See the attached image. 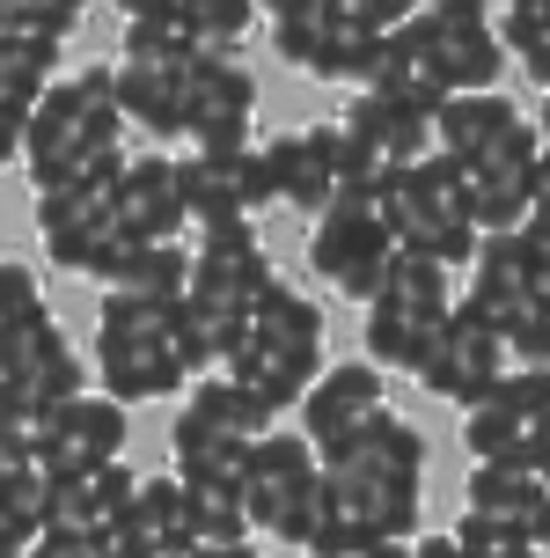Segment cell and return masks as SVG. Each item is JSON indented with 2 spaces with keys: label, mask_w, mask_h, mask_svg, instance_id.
I'll use <instances>...</instances> for the list:
<instances>
[{
  "label": "cell",
  "mask_w": 550,
  "mask_h": 558,
  "mask_svg": "<svg viewBox=\"0 0 550 558\" xmlns=\"http://www.w3.org/2000/svg\"><path fill=\"white\" fill-rule=\"evenodd\" d=\"M133 493H139V477L125 471V456H118V463H96V471H88V530H110V522L133 507Z\"/></svg>",
  "instance_id": "obj_37"
},
{
  "label": "cell",
  "mask_w": 550,
  "mask_h": 558,
  "mask_svg": "<svg viewBox=\"0 0 550 558\" xmlns=\"http://www.w3.org/2000/svg\"><path fill=\"white\" fill-rule=\"evenodd\" d=\"M176 15H184V29L192 37H206V45H243V29L257 23V0H176Z\"/></svg>",
  "instance_id": "obj_31"
},
{
  "label": "cell",
  "mask_w": 550,
  "mask_h": 558,
  "mask_svg": "<svg viewBox=\"0 0 550 558\" xmlns=\"http://www.w3.org/2000/svg\"><path fill=\"white\" fill-rule=\"evenodd\" d=\"M192 45L198 37L184 29V15H169V23H125V66H176Z\"/></svg>",
  "instance_id": "obj_34"
},
{
  "label": "cell",
  "mask_w": 550,
  "mask_h": 558,
  "mask_svg": "<svg viewBox=\"0 0 550 558\" xmlns=\"http://www.w3.org/2000/svg\"><path fill=\"white\" fill-rule=\"evenodd\" d=\"M528 294H550V243L528 235Z\"/></svg>",
  "instance_id": "obj_48"
},
{
  "label": "cell",
  "mask_w": 550,
  "mask_h": 558,
  "mask_svg": "<svg viewBox=\"0 0 550 558\" xmlns=\"http://www.w3.org/2000/svg\"><path fill=\"white\" fill-rule=\"evenodd\" d=\"M37 235H45L59 272H88V279H103L118 265V251L133 243L110 214V198H88V192H45L37 198Z\"/></svg>",
  "instance_id": "obj_10"
},
{
  "label": "cell",
  "mask_w": 550,
  "mask_h": 558,
  "mask_svg": "<svg viewBox=\"0 0 550 558\" xmlns=\"http://www.w3.org/2000/svg\"><path fill=\"white\" fill-rule=\"evenodd\" d=\"M506 361L514 367H550V294H528L506 316Z\"/></svg>",
  "instance_id": "obj_35"
},
{
  "label": "cell",
  "mask_w": 550,
  "mask_h": 558,
  "mask_svg": "<svg viewBox=\"0 0 550 558\" xmlns=\"http://www.w3.org/2000/svg\"><path fill=\"white\" fill-rule=\"evenodd\" d=\"M448 536H455L463 558H536V544H528L514 522H492V514H477V507H463V522Z\"/></svg>",
  "instance_id": "obj_32"
},
{
  "label": "cell",
  "mask_w": 550,
  "mask_h": 558,
  "mask_svg": "<svg viewBox=\"0 0 550 558\" xmlns=\"http://www.w3.org/2000/svg\"><path fill=\"white\" fill-rule=\"evenodd\" d=\"M37 308H45V279H37V265L0 257V324H23V316H37Z\"/></svg>",
  "instance_id": "obj_38"
},
{
  "label": "cell",
  "mask_w": 550,
  "mask_h": 558,
  "mask_svg": "<svg viewBox=\"0 0 550 558\" xmlns=\"http://www.w3.org/2000/svg\"><path fill=\"white\" fill-rule=\"evenodd\" d=\"M169 74H176V96H184V147H192V155H235V147H249L257 82H249V66L228 52V45H206V37H198ZM184 147H176V155H184Z\"/></svg>",
  "instance_id": "obj_5"
},
{
  "label": "cell",
  "mask_w": 550,
  "mask_h": 558,
  "mask_svg": "<svg viewBox=\"0 0 550 558\" xmlns=\"http://www.w3.org/2000/svg\"><path fill=\"white\" fill-rule=\"evenodd\" d=\"M133 514L147 522V536L162 544V558L192 551V493H184V477H176V471H169V477H139Z\"/></svg>",
  "instance_id": "obj_26"
},
{
  "label": "cell",
  "mask_w": 550,
  "mask_h": 558,
  "mask_svg": "<svg viewBox=\"0 0 550 558\" xmlns=\"http://www.w3.org/2000/svg\"><path fill=\"white\" fill-rule=\"evenodd\" d=\"M389 404V383H382V367L375 361H338V367H323L316 383L302 390V434H308V448H330L338 434H353L367 412H382Z\"/></svg>",
  "instance_id": "obj_12"
},
{
  "label": "cell",
  "mask_w": 550,
  "mask_h": 558,
  "mask_svg": "<svg viewBox=\"0 0 550 558\" xmlns=\"http://www.w3.org/2000/svg\"><path fill=\"white\" fill-rule=\"evenodd\" d=\"M330 140H338V118H330V125H302V133H279V140H257V147H265V162H272L279 206H294V214H323L330 198H338Z\"/></svg>",
  "instance_id": "obj_14"
},
{
  "label": "cell",
  "mask_w": 550,
  "mask_h": 558,
  "mask_svg": "<svg viewBox=\"0 0 550 558\" xmlns=\"http://www.w3.org/2000/svg\"><path fill=\"white\" fill-rule=\"evenodd\" d=\"M118 294H147V302H184L192 287V243H125L118 265L103 272Z\"/></svg>",
  "instance_id": "obj_22"
},
{
  "label": "cell",
  "mask_w": 550,
  "mask_h": 558,
  "mask_svg": "<svg viewBox=\"0 0 550 558\" xmlns=\"http://www.w3.org/2000/svg\"><path fill=\"white\" fill-rule=\"evenodd\" d=\"M29 544H37V530H23L15 514H0V558H29Z\"/></svg>",
  "instance_id": "obj_45"
},
{
  "label": "cell",
  "mask_w": 550,
  "mask_h": 558,
  "mask_svg": "<svg viewBox=\"0 0 550 558\" xmlns=\"http://www.w3.org/2000/svg\"><path fill=\"white\" fill-rule=\"evenodd\" d=\"M426 0H345V15L353 23H367V29H396V23H412Z\"/></svg>",
  "instance_id": "obj_41"
},
{
  "label": "cell",
  "mask_w": 550,
  "mask_h": 558,
  "mask_svg": "<svg viewBox=\"0 0 550 558\" xmlns=\"http://www.w3.org/2000/svg\"><path fill=\"white\" fill-rule=\"evenodd\" d=\"M316 0H257V15H272V23H286V15H308Z\"/></svg>",
  "instance_id": "obj_51"
},
{
  "label": "cell",
  "mask_w": 550,
  "mask_h": 558,
  "mask_svg": "<svg viewBox=\"0 0 550 558\" xmlns=\"http://www.w3.org/2000/svg\"><path fill=\"white\" fill-rule=\"evenodd\" d=\"M118 133H125V118H118V66H82V74L52 82L37 96L29 133H23V169H29V184H37V198L74 192L88 147H103Z\"/></svg>",
  "instance_id": "obj_1"
},
{
  "label": "cell",
  "mask_w": 550,
  "mask_h": 558,
  "mask_svg": "<svg viewBox=\"0 0 550 558\" xmlns=\"http://www.w3.org/2000/svg\"><path fill=\"white\" fill-rule=\"evenodd\" d=\"M176 558H257L249 544H192V551H176Z\"/></svg>",
  "instance_id": "obj_50"
},
{
  "label": "cell",
  "mask_w": 550,
  "mask_h": 558,
  "mask_svg": "<svg viewBox=\"0 0 550 558\" xmlns=\"http://www.w3.org/2000/svg\"><path fill=\"white\" fill-rule=\"evenodd\" d=\"M359 558H412V544H367Z\"/></svg>",
  "instance_id": "obj_54"
},
{
  "label": "cell",
  "mask_w": 550,
  "mask_h": 558,
  "mask_svg": "<svg viewBox=\"0 0 550 558\" xmlns=\"http://www.w3.org/2000/svg\"><path fill=\"white\" fill-rule=\"evenodd\" d=\"M455 302H463L469 316L499 324V338H506V316L528 302V235L522 228H514V235H477V251H469V287L455 294Z\"/></svg>",
  "instance_id": "obj_16"
},
{
  "label": "cell",
  "mask_w": 550,
  "mask_h": 558,
  "mask_svg": "<svg viewBox=\"0 0 550 558\" xmlns=\"http://www.w3.org/2000/svg\"><path fill=\"white\" fill-rule=\"evenodd\" d=\"M536 206H550V147H536Z\"/></svg>",
  "instance_id": "obj_52"
},
{
  "label": "cell",
  "mask_w": 550,
  "mask_h": 558,
  "mask_svg": "<svg viewBox=\"0 0 550 558\" xmlns=\"http://www.w3.org/2000/svg\"><path fill=\"white\" fill-rule=\"evenodd\" d=\"M176 302H147V294H118L103 287L96 308V383L118 404H147V397H176L192 390V367L169 338Z\"/></svg>",
  "instance_id": "obj_2"
},
{
  "label": "cell",
  "mask_w": 550,
  "mask_h": 558,
  "mask_svg": "<svg viewBox=\"0 0 550 558\" xmlns=\"http://www.w3.org/2000/svg\"><path fill=\"white\" fill-rule=\"evenodd\" d=\"M522 536L536 544V551H550V485H543V500L528 507V522H522Z\"/></svg>",
  "instance_id": "obj_47"
},
{
  "label": "cell",
  "mask_w": 550,
  "mask_h": 558,
  "mask_svg": "<svg viewBox=\"0 0 550 558\" xmlns=\"http://www.w3.org/2000/svg\"><path fill=\"white\" fill-rule=\"evenodd\" d=\"M110 214H118V228L133 243H184L192 214H184V192H176V155H133Z\"/></svg>",
  "instance_id": "obj_11"
},
{
  "label": "cell",
  "mask_w": 550,
  "mask_h": 558,
  "mask_svg": "<svg viewBox=\"0 0 550 558\" xmlns=\"http://www.w3.org/2000/svg\"><path fill=\"white\" fill-rule=\"evenodd\" d=\"M243 514L249 530L279 536V544H294L302 551L308 530H316V514H323V463H316V448L308 434L294 426H272V434H257L243 456Z\"/></svg>",
  "instance_id": "obj_4"
},
{
  "label": "cell",
  "mask_w": 550,
  "mask_h": 558,
  "mask_svg": "<svg viewBox=\"0 0 550 558\" xmlns=\"http://www.w3.org/2000/svg\"><path fill=\"white\" fill-rule=\"evenodd\" d=\"M66 353H74V345H66L52 308H37V316H23V324H0V375H15V383L45 375V367L66 361Z\"/></svg>",
  "instance_id": "obj_27"
},
{
  "label": "cell",
  "mask_w": 550,
  "mask_h": 558,
  "mask_svg": "<svg viewBox=\"0 0 550 558\" xmlns=\"http://www.w3.org/2000/svg\"><path fill=\"white\" fill-rule=\"evenodd\" d=\"M125 456V404L103 390L66 397L59 412L37 418V441H29V463L45 477H88L96 463H118Z\"/></svg>",
  "instance_id": "obj_8"
},
{
  "label": "cell",
  "mask_w": 550,
  "mask_h": 558,
  "mask_svg": "<svg viewBox=\"0 0 550 558\" xmlns=\"http://www.w3.org/2000/svg\"><path fill=\"white\" fill-rule=\"evenodd\" d=\"M418 15H433L440 29H485L492 23V0H426Z\"/></svg>",
  "instance_id": "obj_40"
},
{
  "label": "cell",
  "mask_w": 550,
  "mask_h": 558,
  "mask_svg": "<svg viewBox=\"0 0 550 558\" xmlns=\"http://www.w3.org/2000/svg\"><path fill=\"white\" fill-rule=\"evenodd\" d=\"M506 338H499V324H485V316H469L463 302L448 308V324H440L433 353L418 361V383L433 397H448V404H477V397H492V383L506 375Z\"/></svg>",
  "instance_id": "obj_9"
},
{
  "label": "cell",
  "mask_w": 550,
  "mask_h": 558,
  "mask_svg": "<svg viewBox=\"0 0 550 558\" xmlns=\"http://www.w3.org/2000/svg\"><path fill=\"white\" fill-rule=\"evenodd\" d=\"M492 397H499L514 418H528L536 434L550 426V367H506V375L492 383Z\"/></svg>",
  "instance_id": "obj_36"
},
{
  "label": "cell",
  "mask_w": 550,
  "mask_h": 558,
  "mask_svg": "<svg viewBox=\"0 0 550 558\" xmlns=\"http://www.w3.org/2000/svg\"><path fill=\"white\" fill-rule=\"evenodd\" d=\"M353 140H367L382 162H418V155H433V111L412 104V96H389V88H353V111L338 118Z\"/></svg>",
  "instance_id": "obj_15"
},
{
  "label": "cell",
  "mask_w": 550,
  "mask_h": 558,
  "mask_svg": "<svg viewBox=\"0 0 550 558\" xmlns=\"http://www.w3.org/2000/svg\"><path fill=\"white\" fill-rule=\"evenodd\" d=\"M418 37H426V74H433L440 96H469V88H499L506 74V45L499 29H440L433 15H418Z\"/></svg>",
  "instance_id": "obj_17"
},
{
  "label": "cell",
  "mask_w": 550,
  "mask_h": 558,
  "mask_svg": "<svg viewBox=\"0 0 550 558\" xmlns=\"http://www.w3.org/2000/svg\"><path fill=\"white\" fill-rule=\"evenodd\" d=\"M338 8H345V0H338Z\"/></svg>",
  "instance_id": "obj_56"
},
{
  "label": "cell",
  "mask_w": 550,
  "mask_h": 558,
  "mask_svg": "<svg viewBox=\"0 0 550 558\" xmlns=\"http://www.w3.org/2000/svg\"><path fill=\"white\" fill-rule=\"evenodd\" d=\"M176 192H184V214L192 228H213V221H257L265 206H279L272 192V162L265 147L249 140L235 155H176Z\"/></svg>",
  "instance_id": "obj_7"
},
{
  "label": "cell",
  "mask_w": 550,
  "mask_h": 558,
  "mask_svg": "<svg viewBox=\"0 0 550 558\" xmlns=\"http://www.w3.org/2000/svg\"><path fill=\"white\" fill-rule=\"evenodd\" d=\"M184 404H192L198 418H213L220 434H235V441H257V434H272V426H279V418L257 404V390L228 383V375H198L192 390H184Z\"/></svg>",
  "instance_id": "obj_24"
},
{
  "label": "cell",
  "mask_w": 550,
  "mask_h": 558,
  "mask_svg": "<svg viewBox=\"0 0 550 558\" xmlns=\"http://www.w3.org/2000/svg\"><path fill=\"white\" fill-rule=\"evenodd\" d=\"M59 82V37L45 29H0V96L37 111V96Z\"/></svg>",
  "instance_id": "obj_23"
},
{
  "label": "cell",
  "mask_w": 550,
  "mask_h": 558,
  "mask_svg": "<svg viewBox=\"0 0 550 558\" xmlns=\"http://www.w3.org/2000/svg\"><path fill=\"white\" fill-rule=\"evenodd\" d=\"M23 133H29V104L0 96V169H8V162H23Z\"/></svg>",
  "instance_id": "obj_43"
},
{
  "label": "cell",
  "mask_w": 550,
  "mask_h": 558,
  "mask_svg": "<svg viewBox=\"0 0 550 558\" xmlns=\"http://www.w3.org/2000/svg\"><path fill=\"white\" fill-rule=\"evenodd\" d=\"M338 15H345V8H338V0H316V8H308V15H286V23H272V52L286 59V66H316V52H323V29L338 23Z\"/></svg>",
  "instance_id": "obj_33"
},
{
  "label": "cell",
  "mask_w": 550,
  "mask_h": 558,
  "mask_svg": "<svg viewBox=\"0 0 550 558\" xmlns=\"http://www.w3.org/2000/svg\"><path fill=\"white\" fill-rule=\"evenodd\" d=\"M118 15H125V23H169L176 0H118Z\"/></svg>",
  "instance_id": "obj_46"
},
{
  "label": "cell",
  "mask_w": 550,
  "mask_h": 558,
  "mask_svg": "<svg viewBox=\"0 0 550 558\" xmlns=\"http://www.w3.org/2000/svg\"><path fill=\"white\" fill-rule=\"evenodd\" d=\"M448 308H455L448 265L396 251L389 257L382 294L367 302V361L382 367V375H418V361L433 353L440 324H448Z\"/></svg>",
  "instance_id": "obj_3"
},
{
  "label": "cell",
  "mask_w": 550,
  "mask_h": 558,
  "mask_svg": "<svg viewBox=\"0 0 550 558\" xmlns=\"http://www.w3.org/2000/svg\"><path fill=\"white\" fill-rule=\"evenodd\" d=\"M499 29V45H506V59H522L528 82L550 88V0H506V23Z\"/></svg>",
  "instance_id": "obj_29"
},
{
  "label": "cell",
  "mask_w": 550,
  "mask_h": 558,
  "mask_svg": "<svg viewBox=\"0 0 550 558\" xmlns=\"http://www.w3.org/2000/svg\"><path fill=\"white\" fill-rule=\"evenodd\" d=\"M29 441H37V426H23V418L0 412V471H23V463H29Z\"/></svg>",
  "instance_id": "obj_44"
},
{
  "label": "cell",
  "mask_w": 550,
  "mask_h": 558,
  "mask_svg": "<svg viewBox=\"0 0 550 558\" xmlns=\"http://www.w3.org/2000/svg\"><path fill=\"white\" fill-rule=\"evenodd\" d=\"M412 558H463L455 536H412Z\"/></svg>",
  "instance_id": "obj_49"
},
{
  "label": "cell",
  "mask_w": 550,
  "mask_h": 558,
  "mask_svg": "<svg viewBox=\"0 0 550 558\" xmlns=\"http://www.w3.org/2000/svg\"><path fill=\"white\" fill-rule=\"evenodd\" d=\"M536 500H543V471H514V463H469V507H477V514H492V522H514V530H522Z\"/></svg>",
  "instance_id": "obj_25"
},
{
  "label": "cell",
  "mask_w": 550,
  "mask_h": 558,
  "mask_svg": "<svg viewBox=\"0 0 550 558\" xmlns=\"http://www.w3.org/2000/svg\"><path fill=\"white\" fill-rule=\"evenodd\" d=\"M375 37L382 29H367V23H353V15H338V23L323 29V52H316V82H330V88H367V74H375Z\"/></svg>",
  "instance_id": "obj_28"
},
{
  "label": "cell",
  "mask_w": 550,
  "mask_h": 558,
  "mask_svg": "<svg viewBox=\"0 0 550 558\" xmlns=\"http://www.w3.org/2000/svg\"><path fill=\"white\" fill-rule=\"evenodd\" d=\"M249 331H257L265 353H279V361L294 367L302 383L323 375V308L308 302V294H294L279 272L257 287V302H249Z\"/></svg>",
  "instance_id": "obj_13"
},
{
  "label": "cell",
  "mask_w": 550,
  "mask_h": 558,
  "mask_svg": "<svg viewBox=\"0 0 550 558\" xmlns=\"http://www.w3.org/2000/svg\"><path fill=\"white\" fill-rule=\"evenodd\" d=\"M463 448H469V463H514V471L543 463V434L528 418H514L499 397H477L463 412Z\"/></svg>",
  "instance_id": "obj_21"
},
{
  "label": "cell",
  "mask_w": 550,
  "mask_h": 558,
  "mask_svg": "<svg viewBox=\"0 0 550 558\" xmlns=\"http://www.w3.org/2000/svg\"><path fill=\"white\" fill-rule=\"evenodd\" d=\"M389 257H396V243H389V228L375 206H359V198H330L323 214H316V235H308V265L345 294V302H375L389 279Z\"/></svg>",
  "instance_id": "obj_6"
},
{
  "label": "cell",
  "mask_w": 550,
  "mask_h": 558,
  "mask_svg": "<svg viewBox=\"0 0 550 558\" xmlns=\"http://www.w3.org/2000/svg\"><path fill=\"white\" fill-rule=\"evenodd\" d=\"M528 125H536V140L550 147V88H543V104H536V118H528Z\"/></svg>",
  "instance_id": "obj_53"
},
{
  "label": "cell",
  "mask_w": 550,
  "mask_h": 558,
  "mask_svg": "<svg viewBox=\"0 0 550 558\" xmlns=\"http://www.w3.org/2000/svg\"><path fill=\"white\" fill-rule=\"evenodd\" d=\"M192 493V544H249V514H243V485H184Z\"/></svg>",
  "instance_id": "obj_30"
},
{
  "label": "cell",
  "mask_w": 550,
  "mask_h": 558,
  "mask_svg": "<svg viewBox=\"0 0 550 558\" xmlns=\"http://www.w3.org/2000/svg\"><path fill=\"white\" fill-rule=\"evenodd\" d=\"M316 463H359V471H382V477H426V441L404 412H367L353 434H338L330 448H316Z\"/></svg>",
  "instance_id": "obj_18"
},
{
  "label": "cell",
  "mask_w": 550,
  "mask_h": 558,
  "mask_svg": "<svg viewBox=\"0 0 550 558\" xmlns=\"http://www.w3.org/2000/svg\"><path fill=\"white\" fill-rule=\"evenodd\" d=\"M82 390H88V367L74 361V353H66V361H52L45 375H29V404H37V418L59 412L66 397H82Z\"/></svg>",
  "instance_id": "obj_39"
},
{
  "label": "cell",
  "mask_w": 550,
  "mask_h": 558,
  "mask_svg": "<svg viewBox=\"0 0 550 558\" xmlns=\"http://www.w3.org/2000/svg\"><path fill=\"white\" fill-rule=\"evenodd\" d=\"M29 558H103V551H96V536H88V530H37Z\"/></svg>",
  "instance_id": "obj_42"
},
{
  "label": "cell",
  "mask_w": 550,
  "mask_h": 558,
  "mask_svg": "<svg viewBox=\"0 0 550 558\" xmlns=\"http://www.w3.org/2000/svg\"><path fill=\"white\" fill-rule=\"evenodd\" d=\"M536 471H543V485H550V426H543V463H536Z\"/></svg>",
  "instance_id": "obj_55"
},
{
  "label": "cell",
  "mask_w": 550,
  "mask_h": 558,
  "mask_svg": "<svg viewBox=\"0 0 550 558\" xmlns=\"http://www.w3.org/2000/svg\"><path fill=\"white\" fill-rule=\"evenodd\" d=\"M118 118L133 133L162 140V147H184V96H176V74L169 66H118Z\"/></svg>",
  "instance_id": "obj_20"
},
{
  "label": "cell",
  "mask_w": 550,
  "mask_h": 558,
  "mask_svg": "<svg viewBox=\"0 0 550 558\" xmlns=\"http://www.w3.org/2000/svg\"><path fill=\"white\" fill-rule=\"evenodd\" d=\"M522 118V104L506 96V88H469V96H440L433 111V147L448 162H477L485 147H492L506 125Z\"/></svg>",
  "instance_id": "obj_19"
}]
</instances>
